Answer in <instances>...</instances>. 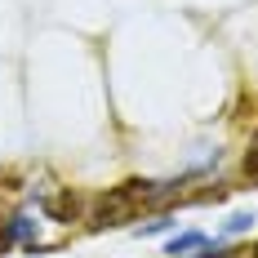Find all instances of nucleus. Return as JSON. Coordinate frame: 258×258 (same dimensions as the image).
Instances as JSON below:
<instances>
[{
	"label": "nucleus",
	"instance_id": "nucleus-1",
	"mask_svg": "<svg viewBox=\"0 0 258 258\" xmlns=\"http://www.w3.org/2000/svg\"><path fill=\"white\" fill-rule=\"evenodd\" d=\"M209 240L201 232H182V236H174V240H169V254L178 258V254H187V249H205Z\"/></svg>",
	"mask_w": 258,
	"mask_h": 258
},
{
	"label": "nucleus",
	"instance_id": "nucleus-3",
	"mask_svg": "<svg viewBox=\"0 0 258 258\" xmlns=\"http://www.w3.org/2000/svg\"><path fill=\"white\" fill-rule=\"evenodd\" d=\"M169 227H174L169 218H156V223H143V227H138V236H160V232H169Z\"/></svg>",
	"mask_w": 258,
	"mask_h": 258
},
{
	"label": "nucleus",
	"instance_id": "nucleus-5",
	"mask_svg": "<svg viewBox=\"0 0 258 258\" xmlns=\"http://www.w3.org/2000/svg\"><path fill=\"white\" fill-rule=\"evenodd\" d=\"M196 258H232V254H227V249H209V245H205V249H201Z\"/></svg>",
	"mask_w": 258,
	"mask_h": 258
},
{
	"label": "nucleus",
	"instance_id": "nucleus-4",
	"mask_svg": "<svg viewBox=\"0 0 258 258\" xmlns=\"http://www.w3.org/2000/svg\"><path fill=\"white\" fill-rule=\"evenodd\" d=\"M245 174H254V178H258V147L249 152V160H245Z\"/></svg>",
	"mask_w": 258,
	"mask_h": 258
},
{
	"label": "nucleus",
	"instance_id": "nucleus-2",
	"mask_svg": "<svg viewBox=\"0 0 258 258\" xmlns=\"http://www.w3.org/2000/svg\"><path fill=\"white\" fill-rule=\"evenodd\" d=\"M249 227H254V214H236V218H227L223 232H227V236H240V232H249Z\"/></svg>",
	"mask_w": 258,
	"mask_h": 258
}]
</instances>
